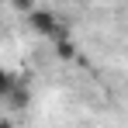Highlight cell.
Segmentation results:
<instances>
[{
    "label": "cell",
    "mask_w": 128,
    "mask_h": 128,
    "mask_svg": "<svg viewBox=\"0 0 128 128\" xmlns=\"http://www.w3.org/2000/svg\"><path fill=\"white\" fill-rule=\"evenodd\" d=\"M28 28H31L35 35H45V38H62L59 18H56L52 10H42V7H35V10L28 14Z\"/></svg>",
    "instance_id": "cell-1"
},
{
    "label": "cell",
    "mask_w": 128,
    "mask_h": 128,
    "mask_svg": "<svg viewBox=\"0 0 128 128\" xmlns=\"http://www.w3.org/2000/svg\"><path fill=\"white\" fill-rule=\"evenodd\" d=\"M14 83H18V80H14L7 69H0V100H7V94L14 90Z\"/></svg>",
    "instance_id": "cell-2"
},
{
    "label": "cell",
    "mask_w": 128,
    "mask_h": 128,
    "mask_svg": "<svg viewBox=\"0 0 128 128\" xmlns=\"http://www.w3.org/2000/svg\"><path fill=\"white\" fill-rule=\"evenodd\" d=\"M0 128H14V125H10V121H7V118H0Z\"/></svg>",
    "instance_id": "cell-3"
}]
</instances>
